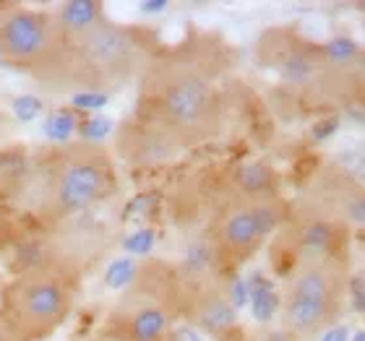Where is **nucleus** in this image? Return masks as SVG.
<instances>
[{
    "label": "nucleus",
    "mask_w": 365,
    "mask_h": 341,
    "mask_svg": "<svg viewBox=\"0 0 365 341\" xmlns=\"http://www.w3.org/2000/svg\"><path fill=\"white\" fill-rule=\"evenodd\" d=\"M232 55L214 34H190L178 45L160 47L138 78L133 117L188 152L220 138L227 115L222 78Z\"/></svg>",
    "instance_id": "nucleus-1"
},
{
    "label": "nucleus",
    "mask_w": 365,
    "mask_h": 341,
    "mask_svg": "<svg viewBox=\"0 0 365 341\" xmlns=\"http://www.w3.org/2000/svg\"><path fill=\"white\" fill-rule=\"evenodd\" d=\"M63 29L55 61L37 76L50 91H115L138 81L160 42L154 31L118 23L102 3H63L58 11Z\"/></svg>",
    "instance_id": "nucleus-2"
},
{
    "label": "nucleus",
    "mask_w": 365,
    "mask_h": 341,
    "mask_svg": "<svg viewBox=\"0 0 365 341\" xmlns=\"http://www.w3.org/2000/svg\"><path fill=\"white\" fill-rule=\"evenodd\" d=\"M350 305V261L329 243H305L289 263L279 297V328L292 341H319Z\"/></svg>",
    "instance_id": "nucleus-3"
},
{
    "label": "nucleus",
    "mask_w": 365,
    "mask_h": 341,
    "mask_svg": "<svg viewBox=\"0 0 365 341\" xmlns=\"http://www.w3.org/2000/svg\"><path fill=\"white\" fill-rule=\"evenodd\" d=\"M259 61L282 84L316 105H342L360 97L365 53L344 55L319 45L297 29H269L259 39Z\"/></svg>",
    "instance_id": "nucleus-4"
},
{
    "label": "nucleus",
    "mask_w": 365,
    "mask_h": 341,
    "mask_svg": "<svg viewBox=\"0 0 365 341\" xmlns=\"http://www.w3.org/2000/svg\"><path fill=\"white\" fill-rule=\"evenodd\" d=\"M115 157L94 138H76L58 146L47 159L39 188V219L63 224L91 206L102 204L115 190Z\"/></svg>",
    "instance_id": "nucleus-5"
},
{
    "label": "nucleus",
    "mask_w": 365,
    "mask_h": 341,
    "mask_svg": "<svg viewBox=\"0 0 365 341\" xmlns=\"http://www.w3.org/2000/svg\"><path fill=\"white\" fill-rule=\"evenodd\" d=\"M289 221V204L267 185H248L220 204L209 227V251L220 271H240Z\"/></svg>",
    "instance_id": "nucleus-6"
},
{
    "label": "nucleus",
    "mask_w": 365,
    "mask_h": 341,
    "mask_svg": "<svg viewBox=\"0 0 365 341\" xmlns=\"http://www.w3.org/2000/svg\"><path fill=\"white\" fill-rule=\"evenodd\" d=\"M182 310V279L170 266L146 263L118 297L107 339L113 341H173L175 320Z\"/></svg>",
    "instance_id": "nucleus-7"
},
{
    "label": "nucleus",
    "mask_w": 365,
    "mask_h": 341,
    "mask_svg": "<svg viewBox=\"0 0 365 341\" xmlns=\"http://www.w3.org/2000/svg\"><path fill=\"white\" fill-rule=\"evenodd\" d=\"M76 305V284L61 266H29L8 281L3 313L24 341H45L66 326Z\"/></svg>",
    "instance_id": "nucleus-8"
},
{
    "label": "nucleus",
    "mask_w": 365,
    "mask_h": 341,
    "mask_svg": "<svg viewBox=\"0 0 365 341\" xmlns=\"http://www.w3.org/2000/svg\"><path fill=\"white\" fill-rule=\"evenodd\" d=\"M63 29L55 11L31 6H0V61L37 78L61 50Z\"/></svg>",
    "instance_id": "nucleus-9"
},
{
    "label": "nucleus",
    "mask_w": 365,
    "mask_h": 341,
    "mask_svg": "<svg viewBox=\"0 0 365 341\" xmlns=\"http://www.w3.org/2000/svg\"><path fill=\"white\" fill-rule=\"evenodd\" d=\"M289 216L336 232L365 229V182L342 167H321L303 188L297 206H289Z\"/></svg>",
    "instance_id": "nucleus-10"
},
{
    "label": "nucleus",
    "mask_w": 365,
    "mask_h": 341,
    "mask_svg": "<svg viewBox=\"0 0 365 341\" xmlns=\"http://www.w3.org/2000/svg\"><path fill=\"white\" fill-rule=\"evenodd\" d=\"M118 154L130 167H160V164L178 159L185 152L178 149L165 133L152 128L149 122L130 117L118 130Z\"/></svg>",
    "instance_id": "nucleus-11"
},
{
    "label": "nucleus",
    "mask_w": 365,
    "mask_h": 341,
    "mask_svg": "<svg viewBox=\"0 0 365 341\" xmlns=\"http://www.w3.org/2000/svg\"><path fill=\"white\" fill-rule=\"evenodd\" d=\"M0 341H24L21 336H19V331L14 328V323H11L8 315L3 313V308H0Z\"/></svg>",
    "instance_id": "nucleus-12"
},
{
    "label": "nucleus",
    "mask_w": 365,
    "mask_h": 341,
    "mask_svg": "<svg viewBox=\"0 0 365 341\" xmlns=\"http://www.w3.org/2000/svg\"><path fill=\"white\" fill-rule=\"evenodd\" d=\"M102 341H113V339H107V336H105V339H102Z\"/></svg>",
    "instance_id": "nucleus-13"
}]
</instances>
